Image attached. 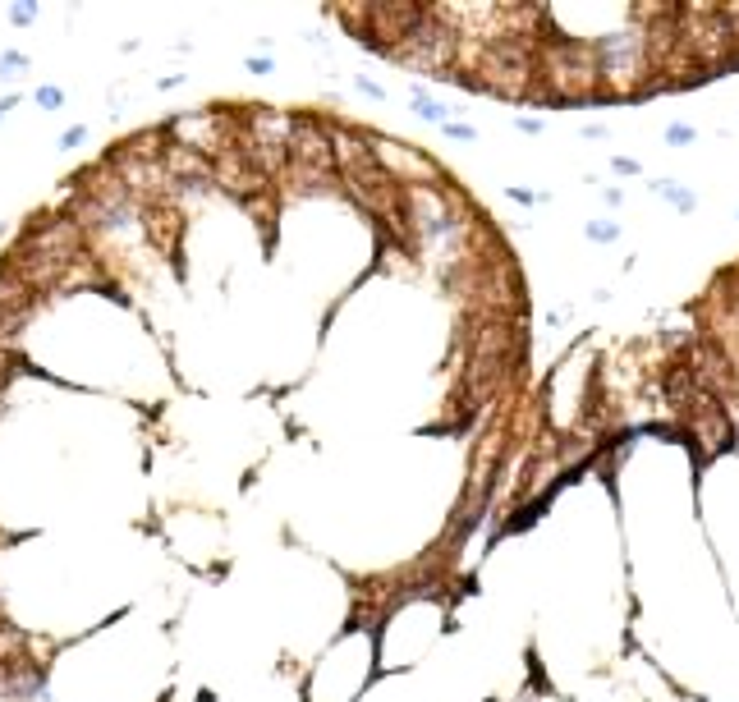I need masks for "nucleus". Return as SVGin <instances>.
<instances>
[{
	"instance_id": "nucleus-1",
	"label": "nucleus",
	"mask_w": 739,
	"mask_h": 702,
	"mask_svg": "<svg viewBox=\"0 0 739 702\" xmlns=\"http://www.w3.org/2000/svg\"><path fill=\"white\" fill-rule=\"evenodd\" d=\"M285 156H289V170H298V175H331V165H335L331 133L321 129L317 120H294Z\"/></svg>"
},
{
	"instance_id": "nucleus-2",
	"label": "nucleus",
	"mask_w": 739,
	"mask_h": 702,
	"mask_svg": "<svg viewBox=\"0 0 739 702\" xmlns=\"http://www.w3.org/2000/svg\"><path fill=\"white\" fill-rule=\"evenodd\" d=\"M211 184H221L234 198H253L257 188H266V175L257 170L253 156L243 152V143H234L221 156H211Z\"/></svg>"
},
{
	"instance_id": "nucleus-3",
	"label": "nucleus",
	"mask_w": 739,
	"mask_h": 702,
	"mask_svg": "<svg viewBox=\"0 0 739 702\" xmlns=\"http://www.w3.org/2000/svg\"><path fill=\"white\" fill-rule=\"evenodd\" d=\"M28 69H33V65H28V55H23V51H5V55H0V78H23Z\"/></svg>"
},
{
	"instance_id": "nucleus-4",
	"label": "nucleus",
	"mask_w": 739,
	"mask_h": 702,
	"mask_svg": "<svg viewBox=\"0 0 739 702\" xmlns=\"http://www.w3.org/2000/svg\"><path fill=\"white\" fill-rule=\"evenodd\" d=\"M652 188H657V193H666V198H671V202H675L680 211H689V207H694V193H684L680 184H666V179H657Z\"/></svg>"
},
{
	"instance_id": "nucleus-5",
	"label": "nucleus",
	"mask_w": 739,
	"mask_h": 702,
	"mask_svg": "<svg viewBox=\"0 0 739 702\" xmlns=\"http://www.w3.org/2000/svg\"><path fill=\"white\" fill-rule=\"evenodd\" d=\"M413 115H422V120H432V124H441L445 120V106H436V101H427L418 92V97H413Z\"/></svg>"
},
{
	"instance_id": "nucleus-6",
	"label": "nucleus",
	"mask_w": 739,
	"mask_h": 702,
	"mask_svg": "<svg viewBox=\"0 0 739 702\" xmlns=\"http://www.w3.org/2000/svg\"><path fill=\"white\" fill-rule=\"evenodd\" d=\"M19 353H10V349H0V390H5V386L14 381V376H19Z\"/></svg>"
},
{
	"instance_id": "nucleus-7",
	"label": "nucleus",
	"mask_w": 739,
	"mask_h": 702,
	"mask_svg": "<svg viewBox=\"0 0 739 702\" xmlns=\"http://www.w3.org/2000/svg\"><path fill=\"white\" fill-rule=\"evenodd\" d=\"M83 143H88V129H83V124H74V129L60 133V143H56V147H60V152H78Z\"/></svg>"
},
{
	"instance_id": "nucleus-8",
	"label": "nucleus",
	"mask_w": 739,
	"mask_h": 702,
	"mask_svg": "<svg viewBox=\"0 0 739 702\" xmlns=\"http://www.w3.org/2000/svg\"><path fill=\"white\" fill-rule=\"evenodd\" d=\"M37 106H42V110H60V106H65V92H60L56 83H46V88H37Z\"/></svg>"
},
{
	"instance_id": "nucleus-9",
	"label": "nucleus",
	"mask_w": 739,
	"mask_h": 702,
	"mask_svg": "<svg viewBox=\"0 0 739 702\" xmlns=\"http://www.w3.org/2000/svg\"><path fill=\"white\" fill-rule=\"evenodd\" d=\"M666 143H671V147H689V143H694V129H689V124H671V129H666Z\"/></svg>"
},
{
	"instance_id": "nucleus-10",
	"label": "nucleus",
	"mask_w": 739,
	"mask_h": 702,
	"mask_svg": "<svg viewBox=\"0 0 739 702\" xmlns=\"http://www.w3.org/2000/svg\"><path fill=\"white\" fill-rule=\"evenodd\" d=\"M616 234H620V230L611 225V220H593V225H588V239H602V243H607V239H616Z\"/></svg>"
},
{
	"instance_id": "nucleus-11",
	"label": "nucleus",
	"mask_w": 739,
	"mask_h": 702,
	"mask_svg": "<svg viewBox=\"0 0 739 702\" xmlns=\"http://www.w3.org/2000/svg\"><path fill=\"white\" fill-rule=\"evenodd\" d=\"M33 19H37V5H10V23L23 28V23H33Z\"/></svg>"
},
{
	"instance_id": "nucleus-12",
	"label": "nucleus",
	"mask_w": 739,
	"mask_h": 702,
	"mask_svg": "<svg viewBox=\"0 0 739 702\" xmlns=\"http://www.w3.org/2000/svg\"><path fill=\"white\" fill-rule=\"evenodd\" d=\"M450 138H464V143H473L478 133H473V129H468V124H450Z\"/></svg>"
},
{
	"instance_id": "nucleus-13",
	"label": "nucleus",
	"mask_w": 739,
	"mask_h": 702,
	"mask_svg": "<svg viewBox=\"0 0 739 702\" xmlns=\"http://www.w3.org/2000/svg\"><path fill=\"white\" fill-rule=\"evenodd\" d=\"M353 88H363V92H372V97H386V92H381V88H376V83H372V78H353Z\"/></svg>"
},
{
	"instance_id": "nucleus-14",
	"label": "nucleus",
	"mask_w": 739,
	"mask_h": 702,
	"mask_svg": "<svg viewBox=\"0 0 739 702\" xmlns=\"http://www.w3.org/2000/svg\"><path fill=\"white\" fill-rule=\"evenodd\" d=\"M248 69H253V74H271V60H266V55H257V60H248Z\"/></svg>"
},
{
	"instance_id": "nucleus-15",
	"label": "nucleus",
	"mask_w": 739,
	"mask_h": 702,
	"mask_svg": "<svg viewBox=\"0 0 739 702\" xmlns=\"http://www.w3.org/2000/svg\"><path fill=\"white\" fill-rule=\"evenodd\" d=\"M14 106H19V97H5V101H0V120H5V115H10Z\"/></svg>"
}]
</instances>
